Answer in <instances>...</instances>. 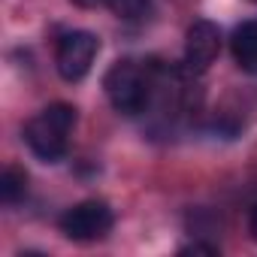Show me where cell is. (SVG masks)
I'll list each match as a JSON object with an SVG mask.
<instances>
[{"label": "cell", "instance_id": "cell-3", "mask_svg": "<svg viewBox=\"0 0 257 257\" xmlns=\"http://www.w3.org/2000/svg\"><path fill=\"white\" fill-rule=\"evenodd\" d=\"M112 224H115V215L103 200H85V203H79L61 215V230L73 242L103 239L112 230Z\"/></svg>", "mask_w": 257, "mask_h": 257}, {"label": "cell", "instance_id": "cell-2", "mask_svg": "<svg viewBox=\"0 0 257 257\" xmlns=\"http://www.w3.org/2000/svg\"><path fill=\"white\" fill-rule=\"evenodd\" d=\"M106 97L109 103L121 112V115H140L149 109L152 103V91H155V79L146 67H140L137 61L124 58L115 61L103 79Z\"/></svg>", "mask_w": 257, "mask_h": 257}, {"label": "cell", "instance_id": "cell-10", "mask_svg": "<svg viewBox=\"0 0 257 257\" xmlns=\"http://www.w3.org/2000/svg\"><path fill=\"white\" fill-rule=\"evenodd\" d=\"M76 7H82V10H97V7H106L109 0H73Z\"/></svg>", "mask_w": 257, "mask_h": 257}, {"label": "cell", "instance_id": "cell-7", "mask_svg": "<svg viewBox=\"0 0 257 257\" xmlns=\"http://www.w3.org/2000/svg\"><path fill=\"white\" fill-rule=\"evenodd\" d=\"M25 194H28V176H25V170L7 167L4 173H0V200H4L7 206H16Z\"/></svg>", "mask_w": 257, "mask_h": 257}, {"label": "cell", "instance_id": "cell-1", "mask_svg": "<svg viewBox=\"0 0 257 257\" xmlns=\"http://www.w3.org/2000/svg\"><path fill=\"white\" fill-rule=\"evenodd\" d=\"M73 127H76V109L70 103H52L25 124V143L40 161L58 164L67 158Z\"/></svg>", "mask_w": 257, "mask_h": 257}, {"label": "cell", "instance_id": "cell-6", "mask_svg": "<svg viewBox=\"0 0 257 257\" xmlns=\"http://www.w3.org/2000/svg\"><path fill=\"white\" fill-rule=\"evenodd\" d=\"M233 58L245 73H257V22H245L233 31Z\"/></svg>", "mask_w": 257, "mask_h": 257}, {"label": "cell", "instance_id": "cell-9", "mask_svg": "<svg viewBox=\"0 0 257 257\" xmlns=\"http://www.w3.org/2000/svg\"><path fill=\"white\" fill-rule=\"evenodd\" d=\"M182 254H221L218 245H203V242H194V245H185Z\"/></svg>", "mask_w": 257, "mask_h": 257}, {"label": "cell", "instance_id": "cell-8", "mask_svg": "<svg viewBox=\"0 0 257 257\" xmlns=\"http://www.w3.org/2000/svg\"><path fill=\"white\" fill-rule=\"evenodd\" d=\"M106 7L112 10V16L124 22H143L152 13V0H109Z\"/></svg>", "mask_w": 257, "mask_h": 257}, {"label": "cell", "instance_id": "cell-5", "mask_svg": "<svg viewBox=\"0 0 257 257\" xmlns=\"http://www.w3.org/2000/svg\"><path fill=\"white\" fill-rule=\"evenodd\" d=\"M221 52V31L206 22V19H197L191 28H188V40H185V64L191 73H203L212 67V61L218 58Z\"/></svg>", "mask_w": 257, "mask_h": 257}, {"label": "cell", "instance_id": "cell-12", "mask_svg": "<svg viewBox=\"0 0 257 257\" xmlns=\"http://www.w3.org/2000/svg\"><path fill=\"white\" fill-rule=\"evenodd\" d=\"M254 4H257V0H254Z\"/></svg>", "mask_w": 257, "mask_h": 257}, {"label": "cell", "instance_id": "cell-4", "mask_svg": "<svg viewBox=\"0 0 257 257\" xmlns=\"http://www.w3.org/2000/svg\"><path fill=\"white\" fill-rule=\"evenodd\" d=\"M97 49H100V43L88 31H70V34H64L61 43H58V52H55V64H58L61 79H67V82L85 79L88 70H91V64H94V58H97Z\"/></svg>", "mask_w": 257, "mask_h": 257}, {"label": "cell", "instance_id": "cell-11", "mask_svg": "<svg viewBox=\"0 0 257 257\" xmlns=\"http://www.w3.org/2000/svg\"><path fill=\"white\" fill-rule=\"evenodd\" d=\"M248 230H251V239L257 242V209L251 212V221H248Z\"/></svg>", "mask_w": 257, "mask_h": 257}]
</instances>
